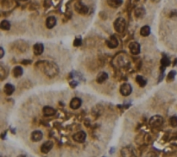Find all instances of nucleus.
I'll return each mask as SVG.
<instances>
[{"instance_id": "obj_1", "label": "nucleus", "mask_w": 177, "mask_h": 157, "mask_svg": "<svg viewBox=\"0 0 177 157\" xmlns=\"http://www.w3.org/2000/svg\"><path fill=\"white\" fill-rule=\"evenodd\" d=\"M36 64L41 66L40 69L49 78H54V77H55L59 74V68L54 62L42 61V62H37Z\"/></svg>"}, {"instance_id": "obj_2", "label": "nucleus", "mask_w": 177, "mask_h": 157, "mask_svg": "<svg viewBox=\"0 0 177 157\" xmlns=\"http://www.w3.org/2000/svg\"><path fill=\"white\" fill-rule=\"evenodd\" d=\"M113 26L118 33H123L126 29V21L123 17H118L115 20Z\"/></svg>"}, {"instance_id": "obj_3", "label": "nucleus", "mask_w": 177, "mask_h": 157, "mask_svg": "<svg viewBox=\"0 0 177 157\" xmlns=\"http://www.w3.org/2000/svg\"><path fill=\"white\" fill-rule=\"evenodd\" d=\"M163 124V117L162 116H159V115H155V116L151 117L150 121H149V124L152 128L160 127Z\"/></svg>"}, {"instance_id": "obj_4", "label": "nucleus", "mask_w": 177, "mask_h": 157, "mask_svg": "<svg viewBox=\"0 0 177 157\" xmlns=\"http://www.w3.org/2000/svg\"><path fill=\"white\" fill-rule=\"evenodd\" d=\"M121 156L122 157H137V153L134 148L127 146L121 149Z\"/></svg>"}, {"instance_id": "obj_5", "label": "nucleus", "mask_w": 177, "mask_h": 157, "mask_svg": "<svg viewBox=\"0 0 177 157\" xmlns=\"http://www.w3.org/2000/svg\"><path fill=\"white\" fill-rule=\"evenodd\" d=\"M74 10L81 15H86L88 12V7L81 2H77L74 4Z\"/></svg>"}, {"instance_id": "obj_6", "label": "nucleus", "mask_w": 177, "mask_h": 157, "mask_svg": "<svg viewBox=\"0 0 177 157\" xmlns=\"http://www.w3.org/2000/svg\"><path fill=\"white\" fill-rule=\"evenodd\" d=\"M119 91H120V93H121L123 96L127 97V96H129V95L131 94V92H132V87H131V85L129 83H124V84L121 85Z\"/></svg>"}, {"instance_id": "obj_7", "label": "nucleus", "mask_w": 177, "mask_h": 157, "mask_svg": "<svg viewBox=\"0 0 177 157\" xmlns=\"http://www.w3.org/2000/svg\"><path fill=\"white\" fill-rule=\"evenodd\" d=\"M129 50L133 55H137L140 54L141 47L140 44L137 42H132L129 44Z\"/></svg>"}, {"instance_id": "obj_8", "label": "nucleus", "mask_w": 177, "mask_h": 157, "mask_svg": "<svg viewBox=\"0 0 177 157\" xmlns=\"http://www.w3.org/2000/svg\"><path fill=\"white\" fill-rule=\"evenodd\" d=\"M73 139L74 142L78 143H83L87 139V133L85 131H79L73 136Z\"/></svg>"}, {"instance_id": "obj_9", "label": "nucleus", "mask_w": 177, "mask_h": 157, "mask_svg": "<svg viewBox=\"0 0 177 157\" xmlns=\"http://www.w3.org/2000/svg\"><path fill=\"white\" fill-rule=\"evenodd\" d=\"M54 147V143L52 141H47L41 146V152L43 154H48L51 151V149Z\"/></svg>"}, {"instance_id": "obj_10", "label": "nucleus", "mask_w": 177, "mask_h": 157, "mask_svg": "<svg viewBox=\"0 0 177 157\" xmlns=\"http://www.w3.org/2000/svg\"><path fill=\"white\" fill-rule=\"evenodd\" d=\"M42 137H43V133L41 130H35L31 133V136H30V139L34 143L40 142L42 139Z\"/></svg>"}, {"instance_id": "obj_11", "label": "nucleus", "mask_w": 177, "mask_h": 157, "mask_svg": "<svg viewBox=\"0 0 177 157\" xmlns=\"http://www.w3.org/2000/svg\"><path fill=\"white\" fill-rule=\"evenodd\" d=\"M81 104H82V100L80 98H72V100L70 101V108L73 109V110H77L79 109L81 106Z\"/></svg>"}, {"instance_id": "obj_12", "label": "nucleus", "mask_w": 177, "mask_h": 157, "mask_svg": "<svg viewBox=\"0 0 177 157\" xmlns=\"http://www.w3.org/2000/svg\"><path fill=\"white\" fill-rule=\"evenodd\" d=\"M106 44L109 48H116L118 46V40L114 35H112L107 40Z\"/></svg>"}, {"instance_id": "obj_13", "label": "nucleus", "mask_w": 177, "mask_h": 157, "mask_svg": "<svg viewBox=\"0 0 177 157\" xmlns=\"http://www.w3.org/2000/svg\"><path fill=\"white\" fill-rule=\"evenodd\" d=\"M44 51V46L42 43H36L33 47V52L36 55H41Z\"/></svg>"}, {"instance_id": "obj_14", "label": "nucleus", "mask_w": 177, "mask_h": 157, "mask_svg": "<svg viewBox=\"0 0 177 157\" xmlns=\"http://www.w3.org/2000/svg\"><path fill=\"white\" fill-rule=\"evenodd\" d=\"M57 20L55 16H49L46 20V27L48 29H53L56 25Z\"/></svg>"}, {"instance_id": "obj_15", "label": "nucleus", "mask_w": 177, "mask_h": 157, "mask_svg": "<svg viewBox=\"0 0 177 157\" xmlns=\"http://www.w3.org/2000/svg\"><path fill=\"white\" fill-rule=\"evenodd\" d=\"M42 112H43V115L45 117H52L55 114V110L50 106H45L43 107L42 109Z\"/></svg>"}, {"instance_id": "obj_16", "label": "nucleus", "mask_w": 177, "mask_h": 157, "mask_svg": "<svg viewBox=\"0 0 177 157\" xmlns=\"http://www.w3.org/2000/svg\"><path fill=\"white\" fill-rule=\"evenodd\" d=\"M3 91L6 95L8 96H10L11 94H13V92L15 91V87L13 85L8 83V84H5V85L3 86Z\"/></svg>"}, {"instance_id": "obj_17", "label": "nucleus", "mask_w": 177, "mask_h": 157, "mask_svg": "<svg viewBox=\"0 0 177 157\" xmlns=\"http://www.w3.org/2000/svg\"><path fill=\"white\" fill-rule=\"evenodd\" d=\"M108 78V74L105 73V72H101L98 74L97 78H96V81L98 83V84H102L104 82H105Z\"/></svg>"}, {"instance_id": "obj_18", "label": "nucleus", "mask_w": 177, "mask_h": 157, "mask_svg": "<svg viewBox=\"0 0 177 157\" xmlns=\"http://www.w3.org/2000/svg\"><path fill=\"white\" fill-rule=\"evenodd\" d=\"M107 3L110 7L116 9L122 5L123 0H107Z\"/></svg>"}, {"instance_id": "obj_19", "label": "nucleus", "mask_w": 177, "mask_h": 157, "mask_svg": "<svg viewBox=\"0 0 177 157\" xmlns=\"http://www.w3.org/2000/svg\"><path fill=\"white\" fill-rule=\"evenodd\" d=\"M23 70L21 67L17 66V67H15L12 70V74L15 78H19L23 75Z\"/></svg>"}, {"instance_id": "obj_20", "label": "nucleus", "mask_w": 177, "mask_h": 157, "mask_svg": "<svg viewBox=\"0 0 177 157\" xmlns=\"http://www.w3.org/2000/svg\"><path fill=\"white\" fill-rule=\"evenodd\" d=\"M134 15L137 18H142L144 17V16L145 15V10L143 7H138L134 11Z\"/></svg>"}, {"instance_id": "obj_21", "label": "nucleus", "mask_w": 177, "mask_h": 157, "mask_svg": "<svg viewBox=\"0 0 177 157\" xmlns=\"http://www.w3.org/2000/svg\"><path fill=\"white\" fill-rule=\"evenodd\" d=\"M150 26H148V25H145V26H144V27H142L141 28V29H140V35H142V36H148V35H150Z\"/></svg>"}, {"instance_id": "obj_22", "label": "nucleus", "mask_w": 177, "mask_h": 157, "mask_svg": "<svg viewBox=\"0 0 177 157\" xmlns=\"http://www.w3.org/2000/svg\"><path fill=\"white\" fill-rule=\"evenodd\" d=\"M136 81H137V83L139 85V86H141V87H144V86L146 85V84H147L146 78H144L143 76H141V75L137 76Z\"/></svg>"}, {"instance_id": "obj_23", "label": "nucleus", "mask_w": 177, "mask_h": 157, "mask_svg": "<svg viewBox=\"0 0 177 157\" xmlns=\"http://www.w3.org/2000/svg\"><path fill=\"white\" fill-rule=\"evenodd\" d=\"M0 28L3 30H9L10 29V23L7 20H3L0 23Z\"/></svg>"}, {"instance_id": "obj_24", "label": "nucleus", "mask_w": 177, "mask_h": 157, "mask_svg": "<svg viewBox=\"0 0 177 157\" xmlns=\"http://www.w3.org/2000/svg\"><path fill=\"white\" fill-rule=\"evenodd\" d=\"M161 64L163 68H167L170 65V61L168 57H163L162 60H161Z\"/></svg>"}, {"instance_id": "obj_25", "label": "nucleus", "mask_w": 177, "mask_h": 157, "mask_svg": "<svg viewBox=\"0 0 177 157\" xmlns=\"http://www.w3.org/2000/svg\"><path fill=\"white\" fill-rule=\"evenodd\" d=\"M7 74H8L7 71L4 69L3 67L1 65V67H0V76H1V80H3V79L5 78V77L7 76Z\"/></svg>"}, {"instance_id": "obj_26", "label": "nucleus", "mask_w": 177, "mask_h": 157, "mask_svg": "<svg viewBox=\"0 0 177 157\" xmlns=\"http://www.w3.org/2000/svg\"><path fill=\"white\" fill-rule=\"evenodd\" d=\"M169 124L172 127L176 128L177 127V116H173L169 119Z\"/></svg>"}, {"instance_id": "obj_27", "label": "nucleus", "mask_w": 177, "mask_h": 157, "mask_svg": "<svg viewBox=\"0 0 177 157\" xmlns=\"http://www.w3.org/2000/svg\"><path fill=\"white\" fill-rule=\"evenodd\" d=\"M176 71H171L169 74H168V81H171V80H173L174 78H175V77H176Z\"/></svg>"}, {"instance_id": "obj_28", "label": "nucleus", "mask_w": 177, "mask_h": 157, "mask_svg": "<svg viewBox=\"0 0 177 157\" xmlns=\"http://www.w3.org/2000/svg\"><path fill=\"white\" fill-rule=\"evenodd\" d=\"M81 43H82V40H81V38L78 37V38H76V39L74 40V46H75V47H79V46L81 45Z\"/></svg>"}, {"instance_id": "obj_29", "label": "nucleus", "mask_w": 177, "mask_h": 157, "mask_svg": "<svg viewBox=\"0 0 177 157\" xmlns=\"http://www.w3.org/2000/svg\"><path fill=\"white\" fill-rule=\"evenodd\" d=\"M3 55H4V50H3V48L1 47V48H0V58H3Z\"/></svg>"}, {"instance_id": "obj_30", "label": "nucleus", "mask_w": 177, "mask_h": 157, "mask_svg": "<svg viewBox=\"0 0 177 157\" xmlns=\"http://www.w3.org/2000/svg\"><path fill=\"white\" fill-rule=\"evenodd\" d=\"M17 157H26L25 156H23V155H21V156H18Z\"/></svg>"}, {"instance_id": "obj_31", "label": "nucleus", "mask_w": 177, "mask_h": 157, "mask_svg": "<svg viewBox=\"0 0 177 157\" xmlns=\"http://www.w3.org/2000/svg\"><path fill=\"white\" fill-rule=\"evenodd\" d=\"M19 1H22V2H25V1H28V0H19Z\"/></svg>"}]
</instances>
